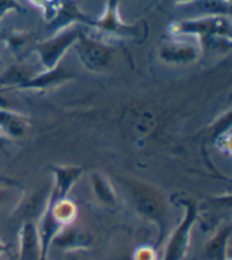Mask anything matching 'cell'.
Returning <instances> with one entry per match:
<instances>
[{"mask_svg":"<svg viewBox=\"0 0 232 260\" xmlns=\"http://www.w3.org/2000/svg\"><path fill=\"white\" fill-rule=\"evenodd\" d=\"M82 25H72L62 28L52 35L49 39L42 41L34 47L43 70H52L60 65L61 59L70 48L75 46L77 40L83 35Z\"/></svg>","mask_w":232,"mask_h":260,"instance_id":"obj_4","label":"cell"},{"mask_svg":"<svg viewBox=\"0 0 232 260\" xmlns=\"http://www.w3.org/2000/svg\"><path fill=\"white\" fill-rule=\"evenodd\" d=\"M51 172L54 175V184L50 189L49 202H56L69 196L72 187L84 174V168L81 166L60 165L52 166Z\"/></svg>","mask_w":232,"mask_h":260,"instance_id":"obj_8","label":"cell"},{"mask_svg":"<svg viewBox=\"0 0 232 260\" xmlns=\"http://www.w3.org/2000/svg\"><path fill=\"white\" fill-rule=\"evenodd\" d=\"M90 182L92 191L101 204L109 207V208H115L118 206L117 193L111 184L110 180L107 176L100 172H93L90 175Z\"/></svg>","mask_w":232,"mask_h":260,"instance_id":"obj_16","label":"cell"},{"mask_svg":"<svg viewBox=\"0 0 232 260\" xmlns=\"http://www.w3.org/2000/svg\"><path fill=\"white\" fill-rule=\"evenodd\" d=\"M134 260H158V252L154 248L143 245L136 249L133 256Z\"/></svg>","mask_w":232,"mask_h":260,"instance_id":"obj_22","label":"cell"},{"mask_svg":"<svg viewBox=\"0 0 232 260\" xmlns=\"http://www.w3.org/2000/svg\"><path fill=\"white\" fill-rule=\"evenodd\" d=\"M2 39L6 43L7 48L13 54L18 55L19 52L24 51V49L30 45L32 35L28 32L19 30H8L2 33Z\"/></svg>","mask_w":232,"mask_h":260,"instance_id":"obj_19","label":"cell"},{"mask_svg":"<svg viewBox=\"0 0 232 260\" xmlns=\"http://www.w3.org/2000/svg\"><path fill=\"white\" fill-rule=\"evenodd\" d=\"M72 48L83 66L91 72L102 71L112 59V50L107 43L85 33L81 36Z\"/></svg>","mask_w":232,"mask_h":260,"instance_id":"obj_6","label":"cell"},{"mask_svg":"<svg viewBox=\"0 0 232 260\" xmlns=\"http://www.w3.org/2000/svg\"><path fill=\"white\" fill-rule=\"evenodd\" d=\"M95 18H92L80 8L76 0H57L55 14L47 23L48 30L52 35L72 25H85L93 27Z\"/></svg>","mask_w":232,"mask_h":260,"instance_id":"obj_7","label":"cell"},{"mask_svg":"<svg viewBox=\"0 0 232 260\" xmlns=\"http://www.w3.org/2000/svg\"><path fill=\"white\" fill-rule=\"evenodd\" d=\"M30 123L25 116L11 108H0V136L5 140H18L26 136Z\"/></svg>","mask_w":232,"mask_h":260,"instance_id":"obj_13","label":"cell"},{"mask_svg":"<svg viewBox=\"0 0 232 260\" xmlns=\"http://www.w3.org/2000/svg\"><path fill=\"white\" fill-rule=\"evenodd\" d=\"M232 229L230 224L222 225L216 230L204 248L205 258L207 260H231L229 257V243Z\"/></svg>","mask_w":232,"mask_h":260,"instance_id":"obj_15","label":"cell"},{"mask_svg":"<svg viewBox=\"0 0 232 260\" xmlns=\"http://www.w3.org/2000/svg\"><path fill=\"white\" fill-rule=\"evenodd\" d=\"M8 197V190L6 187L0 186V206H2L5 201H6Z\"/></svg>","mask_w":232,"mask_h":260,"instance_id":"obj_24","label":"cell"},{"mask_svg":"<svg viewBox=\"0 0 232 260\" xmlns=\"http://www.w3.org/2000/svg\"><path fill=\"white\" fill-rule=\"evenodd\" d=\"M19 260H41V242L35 221L23 223L18 233Z\"/></svg>","mask_w":232,"mask_h":260,"instance_id":"obj_12","label":"cell"},{"mask_svg":"<svg viewBox=\"0 0 232 260\" xmlns=\"http://www.w3.org/2000/svg\"><path fill=\"white\" fill-rule=\"evenodd\" d=\"M23 13L24 9L18 0H0V23L9 13Z\"/></svg>","mask_w":232,"mask_h":260,"instance_id":"obj_21","label":"cell"},{"mask_svg":"<svg viewBox=\"0 0 232 260\" xmlns=\"http://www.w3.org/2000/svg\"><path fill=\"white\" fill-rule=\"evenodd\" d=\"M93 239L85 231L71 226L62 228L57 237L52 241V244L66 251H79V250L90 249Z\"/></svg>","mask_w":232,"mask_h":260,"instance_id":"obj_14","label":"cell"},{"mask_svg":"<svg viewBox=\"0 0 232 260\" xmlns=\"http://www.w3.org/2000/svg\"><path fill=\"white\" fill-rule=\"evenodd\" d=\"M75 78L76 75L74 72L66 70L61 65H58L52 70H43L37 72L26 83H24L19 90L46 91L60 84H64Z\"/></svg>","mask_w":232,"mask_h":260,"instance_id":"obj_11","label":"cell"},{"mask_svg":"<svg viewBox=\"0 0 232 260\" xmlns=\"http://www.w3.org/2000/svg\"><path fill=\"white\" fill-rule=\"evenodd\" d=\"M135 210L143 218L151 221L158 229L157 245L162 244L166 239L168 228V208L163 196L156 187L146 182L135 179H120Z\"/></svg>","mask_w":232,"mask_h":260,"instance_id":"obj_1","label":"cell"},{"mask_svg":"<svg viewBox=\"0 0 232 260\" xmlns=\"http://www.w3.org/2000/svg\"><path fill=\"white\" fill-rule=\"evenodd\" d=\"M48 208L50 209L54 218L64 228L74 223L77 218V214H79L76 204L69 199V197L56 202H49Z\"/></svg>","mask_w":232,"mask_h":260,"instance_id":"obj_18","label":"cell"},{"mask_svg":"<svg viewBox=\"0 0 232 260\" xmlns=\"http://www.w3.org/2000/svg\"><path fill=\"white\" fill-rule=\"evenodd\" d=\"M50 189L51 187H45L23 197L14 210V215L22 219L23 223L38 220L49 204Z\"/></svg>","mask_w":232,"mask_h":260,"instance_id":"obj_10","label":"cell"},{"mask_svg":"<svg viewBox=\"0 0 232 260\" xmlns=\"http://www.w3.org/2000/svg\"><path fill=\"white\" fill-rule=\"evenodd\" d=\"M7 251V247H6V244H5L4 242H3V240L0 239V258H2V256L3 254Z\"/></svg>","mask_w":232,"mask_h":260,"instance_id":"obj_25","label":"cell"},{"mask_svg":"<svg viewBox=\"0 0 232 260\" xmlns=\"http://www.w3.org/2000/svg\"><path fill=\"white\" fill-rule=\"evenodd\" d=\"M201 46L178 39H172L160 47L159 57L167 64H190L200 58L202 55Z\"/></svg>","mask_w":232,"mask_h":260,"instance_id":"obj_9","label":"cell"},{"mask_svg":"<svg viewBox=\"0 0 232 260\" xmlns=\"http://www.w3.org/2000/svg\"><path fill=\"white\" fill-rule=\"evenodd\" d=\"M176 204L183 209L182 218L168 240L162 260H185L190 247L192 229L198 218L197 204L189 197H177Z\"/></svg>","mask_w":232,"mask_h":260,"instance_id":"obj_2","label":"cell"},{"mask_svg":"<svg viewBox=\"0 0 232 260\" xmlns=\"http://www.w3.org/2000/svg\"><path fill=\"white\" fill-rule=\"evenodd\" d=\"M198 42H200L202 51L209 50L212 52H217V54H223V52H229L231 50L232 37L211 36L202 38Z\"/></svg>","mask_w":232,"mask_h":260,"instance_id":"obj_20","label":"cell"},{"mask_svg":"<svg viewBox=\"0 0 232 260\" xmlns=\"http://www.w3.org/2000/svg\"><path fill=\"white\" fill-rule=\"evenodd\" d=\"M37 71L28 66L15 65L9 67L0 75V89L3 91L19 90V88L34 76Z\"/></svg>","mask_w":232,"mask_h":260,"instance_id":"obj_17","label":"cell"},{"mask_svg":"<svg viewBox=\"0 0 232 260\" xmlns=\"http://www.w3.org/2000/svg\"><path fill=\"white\" fill-rule=\"evenodd\" d=\"M164 2L173 5H191L198 2H202V0H164Z\"/></svg>","mask_w":232,"mask_h":260,"instance_id":"obj_23","label":"cell"},{"mask_svg":"<svg viewBox=\"0 0 232 260\" xmlns=\"http://www.w3.org/2000/svg\"><path fill=\"white\" fill-rule=\"evenodd\" d=\"M168 32L175 38L196 37L197 40L211 36L232 37L229 16L223 15H203L188 20L173 21L168 25Z\"/></svg>","mask_w":232,"mask_h":260,"instance_id":"obj_3","label":"cell"},{"mask_svg":"<svg viewBox=\"0 0 232 260\" xmlns=\"http://www.w3.org/2000/svg\"><path fill=\"white\" fill-rule=\"evenodd\" d=\"M120 0H108L99 18H95L93 28L105 36L142 41L146 37V27L143 24H128L124 22L119 12Z\"/></svg>","mask_w":232,"mask_h":260,"instance_id":"obj_5","label":"cell"},{"mask_svg":"<svg viewBox=\"0 0 232 260\" xmlns=\"http://www.w3.org/2000/svg\"><path fill=\"white\" fill-rule=\"evenodd\" d=\"M0 61H2V57H0Z\"/></svg>","mask_w":232,"mask_h":260,"instance_id":"obj_27","label":"cell"},{"mask_svg":"<svg viewBox=\"0 0 232 260\" xmlns=\"http://www.w3.org/2000/svg\"><path fill=\"white\" fill-rule=\"evenodd\" d=\"M6 142H7V140H5V139L0 136V149H2V150H4L5 149V144H6Z\"/></svg>","mask_w":232,"mask_h":260,"instance_id":"obj_26","label":"cell"}]
</instances>
